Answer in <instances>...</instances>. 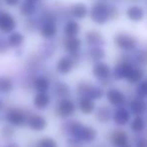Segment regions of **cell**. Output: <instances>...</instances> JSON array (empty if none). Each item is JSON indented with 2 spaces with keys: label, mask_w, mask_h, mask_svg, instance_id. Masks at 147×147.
I'll use <instances>...</instances> for the list:
<instances>
[{
  "label": "cell",
  "mask_w": 147,
  "mask_h": 147,
  "mask_svg": "<svg viewBox=\"0 0 147 147\" xmlns=\"http://www.w3.org/2000/svg\"><path fill=\"white\" fill-rule=\"evenodd\" d=\"M63 131L69 137L78 139L85 144H91L95 142L98 136V131L94 127L85 125L84 123L76 120H69L63 125Z\"/></svg>",
  "instance_id": "6da1fadb"
},
{
  "label": "cell",
  "mask_w": 147,
  "mask_h": 147,
  "mask_svg": "<svg viewBox=\"0 0 147 147\" xmlns=\"http://www.w3.org/2000/svg\"><path fill=\"white\" fill-rule=\"evenodd\" d=\"M89 16L96 24H106L109 20H111V5L103 0L96 1L91 6Z\"/></svg>",
  "instance_id": "7a4b0ae2"
},
{
  "label": "cell",
  "mask_w": 147,
  "mask_h": 147,
  "mask_svg": "<svg viewBox=\"0 0 147 147\" xmlns=\"http://www.w3.org/2000/svg\"><path fill=\"white\" fill-rule=\"evenodd\" d=\"M29 113L19 107H9L4 114L6 123L12 125L15 128H21L26 126Z\"/></svg>",
  "instance_id": "3957f363"
},
{
  "label": "cell",
  "mask_w": 147,
  "mask_h": 147,
  "mask_svg": "<svg viewBox=\"0 0 147 147\" xmlns=\"http://www.w3.org/2000/svg\"><path fill=\"white\" fill-rule=\"evenodd\" d=\"M77 93L80 97H87L94 101L100 100L104 96V91L98 86L88 82H80L77 86Z\"/></svg>",
  "instance_id": "277c9868"
},
{
  "label": "cell",
  "mask_w": 147,
  "mask_h": 147,
  "mask_svg": "<svg viewBox=\"0 0 147 147\" xmlns=\"http://www.w3.org/2000/svg\"><path fill=\"white\" fill-rule=\"evenodd\" d=\"M114 43L119 49L129 53L133 51L138 45V40L132 34L127 32H118L114 36Z\"/></svg>",
  "instance_id": "5b68a950"
},
{
  "label": "cell",
  "mask_w": 147,
  "mask_h": 147,
  "mask_svg": "<svg viewBox=\"0 0 147 147\" xmlns=\"http://www.w3.org/2000/svg\"><path fill=\"white\" fill-rule=\"evenodd\" d=\"M129 59L130 57H127L126 53L122 55L121 59H119L114 69H112V77L115 80H126L127 76L134 67Z\"/></svg>",
  "instance_id": "8992f818"
},
{
  "label": "cell",
  "mask_w": 147,
  "mask_h": 147,
  "mask_svg": "<svg viewBox=\"0 0 147 147\" xmlns=\"http://www.w3.org/2000/svg\"><path fill=\"white\" fill-rule=\"evenodd\" d=\"M78 106L71 98H63L59 100L55 106V115L59 118L69 119L76 113Z\"/></svg>",
  "instance_id": "52a82bcc"
},
{
  "label": "cell",
  "mask_w": 147,
  "mask_h": 147,
  "mask_svg": "<svg viewBox=\"0 0 147 147\" xmlns=\"http://www.w3.org/2000/svg\"><path fill=\"white\" fill-rule=\"evenodd\" d=\"M92 74L94 78L99 82L103 83V85H108V83H110L111 79L113 78L110 65L103 61L94 63L92 67Z\"/></svg>",
  "instance_id": "ba28073f"
},
{
  "label": "cell",
  "mask_w": 147,
  "mask_h": 147,
  "mask_svg": "<svg viewBox=\"0 0 147 147\" xmlns=\"http://www.w3.org/2000/svg\"><path fill=\"white\" fill-rule=\"evenodd\" d=\"M63 45L65 51L67 53V55H71L74 59H76L77 63L80 57V51L82 47V40L78 36L73 37H65L63 41Z\"/></svg>",
  "instance_id": "9c48e42d"
},
{
  "label": "cell",
  "mask_w": 147,
  "mask_h": 147,
  "mask_svg": "<svg viewBox=\"0 0 147 147\" xmlns=\"http://www.w3.org/2000/svg\"><path fill=\"white\" fill-rule=\"evenodd\" d=\"M16 26V19L10 12L0 10V31L1 32L9 34L15 30Z\"/></svg>",
  "instance_id": "30bf717a"
},
{
  "label": "cell",
  "mask_w": 147,
  "mask_h": 147,
  "mask_svg": "<svg viewBox=\"0 0 147 147\" xmlns=\"http://www.w3.org/2000/svg\"><path fill=\"white\" fill-rule=\"evenodd\" d=\"M26 126L33 132H42L47 127V120L38 113H29Z\"/></svg>",
  "instance_id": "8fae6325"
},
{
  "label": "cell",
  "mask_w": 147,
  "mask_h": 147,
  "mask_svg": "<svg viewBox=\"0 0 147 147\" xmlns=\"http://www.w3.org/2000/svg\"><path fill=\"white\" fill-rule=\"evenodd\" d=\"M78 65L77 61L74 59L71 55H63V57H59V61L55 63V69L59 75L63 76H67L73 71V69Z\"/></svg>",
  "instance_id": "7c38bea8"
},
{
  "label": "cell",
  "mask_w": 147,
  "mask_h": 147,
  "mask_svg": "<svg viewBox=\"0 0 147 147\" xmlns=\"http://www.w3.org/2000/svg\"><path fill=\"white\" fill-rule=\"evenodd\" d=\"M90 12V8L88 7V5L84 2H77L74 3L73 5H71L69 8V15L73 19L76 20H83L89 15Z\"/></svg>",
  "instance_id": "4fadbf2b"
},
{
  "label": "cell",
  "mask_w": 147,
  "mask_h": 147,
  "mask_svg": "<svg viewBox=\"0 0 147 147\" xmlns=\"http://www.w3.org/2000/svg\"><path fill=\"white\" fill-rule=\"evenodd\" d=\"M106 99L112 106L121 107L126 102V96L121 90L116 88H111L106 92Z\"/></svg>",
  "instance_id": "5bb4252c"
},
{
  "label": "cell",
  "mask_w": 147,
  "mask_h": 147,
  "mask_svg": "<svg viewBox=\"0 0 147 147\" xmlns=\"http://www.w3.org/2000/svg\"><path fill=\"white\" fill-rule=\"evenodd\" d=\"M109 141L114 147H124L128 145L129 136L124 130L116 129L109 135Z\"/></svg>",
  "instance_id": "9a60e30c"
},
{
  "label": "cell",
  "mask_w": 147,
  "mask_h": 147,
  "mask_svg": "<svg viewBox=\"0 0 147 147\" xmlns=\"http://www.w3.org/2000/svg\"><path fill=\"white\" fill-rule=\"evenodd\" d=\"M38 32L42 38L47 40H51L57 33V22H41L38 23Z\"/></svg>",
  "instance_id": "2e32d148"
},
{
  "label": "cell",
  "mask_w": 147,
  "mask_h": 147,
  "mask_svg": "<svg viewBox=\"0 0 147 147\" xmlns=\"http://www.w3.org/2000/svg\"><path fill=\"white\" fill-rule=\"evenodd\" d=\"M51 103V97L47 92H36L33 97L32 105L36 110L42 111L49 107Z\"/></svg>",
  "instance_id": "e0dca14e"
},
{
  "label": "cell",
  "mask_w": 147,
  "mask_h": 147,
  "mask_svg": "<svg viewBox=\"0 0 147 147\" xmlns=\"http://www.w3.org/2000/svg\"><path fill=\"white\" fill-rule=\"evenodd\" d=\"M85 41L90 47H103L105 39L102 33L97 29H90L85 33Z\"/></svg>",
  "instance_id": "ac0fdd59"
},
{
  "label": "cell",
  "mask_w": 147,
  "mask_h": 147,
  "mask_svg": "<svg viewBox=\"0 0 147 147\" xmlns=\"http://www.w3.org/2000/svg\"><path fill=\"white\" fill-rule=\"evenodd\" d=\"M30 86L35 92H47L51 87V82L47 77L43 75L33 77L30 82Z\"/></svg>",
  "instance_id": "d6986e66"
},
{
  "label": "cell",
  "mask_w": 147,
  "mask_h": 147,
  "mask_svg": "<svg viewBox=\"0 0 147 147\" xmlns=\"http://www.w3.org/2000/svg\"><path fill=\"white\" fill-rule=\"evenodd\" d=\"M94 113L95 119L100 124H107L113 118V112L111 108L108 106H105V105H102V106L96 108V111Z\"/></svg>",
  "instance_id": "ffe728a7"
},
{
  "label": "cell",
  "mask_w": 147,
  "mask_h": 147,
  "mask_svg": "<svg viewBox=\"0 0 147 147\" xmlns=\"http://www.w3.org/2000/svg\"><path fill=\"white\" fill-rule=\"evenodd\" d=\"M131 119V114L126 108L123 106L118 107L117 110L113 113V118L112 120L114 123L118 126H125L129 123Z\"/></svg>",
  "instance_id": "44dd1931"
},
{
  "label": "cell",
  "mask_w": 147,
  "mask_h": 147,
  "mask_svg": "<svg viewBox=\"0 0 147 147\" xmlns=\"http://www.w3.org/2000/svg\"><path fill=\"white\" fill-rule=\"evenodd\" d=\"M126 17L132 22H140L144 19L145 11L139 5H131L126 9Z\"/></svg>",
  "instance_id": "7402d4cb"
},
{
  "label": "cell",
  "mask_w": 147,
  "mask_h": 147,
  "mask_svg": "<svg viewBox=\"0 0 147 147\" xmlns=\"http://www.w3.org/2000/svg\"><path fill=\"white\" fill-rule=\"evenodd\" d=\"M53 96L57 97L59 100L63 98H69V95H71V88L67 83L61 82V81H57V82L53 83Z\"/></svg>",
  "instance_id": "603a6c76"
},
{
  "label": "cell",
  "mask_w": 147,
  "mask_h": 147,
  "mask_svg": "<svg viewBox=\"0 0 147 147\" xmlns=\"http://www.w3.org/2000/svg\"><path fill=\"white\" fill-rule=\"evenodd\" d=\"M78 109L85 115H90L96 111V103L94 100L87 97H80L78 101Z\"/></svg>",
  "instance_id": "cb8c5ba5"
},
{
  "label": "cell",
  "mask_w": 147,
  "mask_h": 147,
  "mask_svg": "<svg viewBox=\"0 0 147 147\" xmlns=\"http://www.w3.org/2000/svg\"><path fill=\"white\" fill-rule=\"evenodd\" d=\"M81 32V24L76 19H67L63 25V34L65 37L78 36Z\"/></svg>",
  "instance_id": "d4e9b609"
},
{
  "label": "cell",
  "mask_w": 147,
  "mask_h": 147,
  "mask_svg": "<svg viewBox=\"0 0 147 147\" xmlns=\"http://www.w3.org/2000/svg\"><path fill=\"white\" fill-rule=\"evenodd\" d=\"M25 37L24 35L22 34L19 31H13V32L9 33L8 36L6 38L7 45L10 49H18L21 45L24 43Z\"/></svg>",
  "instance_id": "484cf974"
},
{
  "label": "cell",
  "mask_w": 147,
  "mask_h": 147,
  "mask_svg": "<svg viewBox=\"0 0 147 147\" xmlns=\"http://www.w3.org/2000/svg\"><path fill=\"white\" fill-rule=\"evenodd\" d=\"M129 109L134 116H142L146 111V104L142 100V98L133 99L129 103Z\"/></svg>",
  "instance_id": "4316f807"
},
{
  "label": "cell",
  "mask_w": 147,
  "mask_h": 147,
  "mask_svg": "<svg viewBox=\"0 0 147 147\" xmlns=\"http://www.w3.org/2000/svg\"><path fill=\"white\" fill-rule=\"evenodd\" d=\"M18 10L21 16L26 17V18L32 17L37 12V4H33V3L27 2V1H23L19 5Z\"/></svg>",
  "instance_id": "83f0119b"
},
{
  "label": "cell",
  "mask_w": 147,
  "mask_h": 147,
  "mask_svg": "<svg viewBox=\"0 0 147 147\" xmlns=\"http://www.w3.org/2000/svg\"><path fill=\"white\" fill-rule=\"evenodd\" d=\"M88 57L93 63L102 61L106 57V51L102 47H91L88 51Z\"/></svg>",
  "instance_id": "f1b7e54d"
},
{
  "label": "cell",
  "mask_w": 147,
  "mask_h": 147,
  "mask_svg": "<svg viewBox=\"0 0 147 147\" xmlns=\"http://www.w3.org/2000/svg\"><path fill=\"white\" fill-rule=\"evenodd\" d=\"M143 77H144V71L139 67H133V69L127 76L126 81L130 84H138L142 81Z\"/></svg>",
  "instance_id": "f546056e"
},
{
  "label": "cell",
  "mask_w": 147,
  "mask_h": 147,
  "mask_svg": "<svg viewBox=\"0 0 147 147\" xmlns=\"http://www.w3.org/2000/svg\"><path fill=\"white\" fill-rule=\"evenodd\" d=\"M14 89V82L8 76H0V93L9 94Z\"/></svg>",
  "instance_id": "4dcf8cb0"
},
{
  "label": "cell",
  "mask_w": 147,
  "mask_h": 147,
  "mask_svg": "<svg viewBox=\"0 0 147 147\" xmlns=\"http://www.w3.org/2000/svg\"><path fill=\"white\" fill-rule=\"evenodd\" d=\"M42 61L43 59L41 57V55L39 53H32V55H30L26 61L27 69H29L31 71H34L36 69H38L39 67L41 65V61Z\"/></svg>",
  "instance_id": "1f68e13d"
},
{
  "label": "cell",
  "mask_w": 147,
  "mask_h": 147,
  "mask_svg": "<svg viewBox=\"0 0 147 147\" xmlns=\"http://www.w3.org/2000/svg\"><path fill=\"white\" fill-rule=\"evenodd\" d=\"M145 120L143 119L142 116H135L133 118V120L131 121V124H130V129L133 133H141L143 132V130L145 129Z\"/></svg>",
  "instance_id": "d6a6232c"
},
{
  "label": "cell",
  "mask_w": 147,
  "mask_h": 147,
  "mask_svg": "<svg viewBox=\"0 0 147 147\" xmlns=\"http://www.w3.org/2000/svg\"><path fill=\"white\" fill-rule=\"evenodd\" d=\"M55 49H57V47H55V45H53V42L47 40V42H45L40 47L38 53L41 55V57L45 59H47V57H51V55L55 53Z\"/></svg>",
  "instance_id": "836d02e7"
},
{
  "label": "cell",
  "mask_w": 147,
  "mask_h": 147,
  "mask_svg": "<svg viewBox=\"0 0 147 147\" xmlns=\"http://www.w3.org/2000/svg\"><path fill=\"white\" fill-rule=\"evenodd\" d=\"M15 135V127H13L10 124H5L3 126H1L0 128V137L3 140L9 141L13 138V136Z\"/></svg>",
  "instance_id": "e575fe53"
},
{
  "label": "cell",
  "mask_w": 147,
  "mask_h": 147,
  "mask_svg": "<svg viewBox=\"0 0 147 147\" xmlns=\"http://www.w3.org/2000/svg\"><path fill=\"white\" fill-rule=\"evenodd\" d=\"M34 147H59V144L53 137L43 136L34 143Z\"/></svg>",
  "instance_id": "d590c367"
},
{
  "label": "cell",
  "mask_w": 147,
  "mask_h": 147,
  "mask_svg": "<svg viewBox=\"0 0 147 147\" xmlns=\"http://www.w3.org/2000/svg\"><path fill=\"white\" fill-rule=\"evenodd\" d=\"M134 61L137 65H147V51L146 49H138L134 55Z\"/></svg>",
  "instance_id": "8d00e7d4"
},
{
  "label": "cell",
  "mask_w": 147,
  "mask_h": 147,
  "mask_svg": "<svg viewBox=\"0 0 147 147\" xmlns=\"http://www.w3.org/2000/svg\"><path fill=\"white\" fill-rule=\"evenodd\" d=\"M24 28L28 32H33V31L37 30L38 29V21H37V19H34L32 17L26 18V20L24 22Z\"/></svg>",
  "instance_id": "74e56055"
},
{
  "label": "cell",
  "mask_w": 147,
  "mask_h": 147,
  "mask_svg": "<svg viewBox=\"0 0 147 147\" xmlns=\"http://www.w3.org/2000/svg\"><path fill=\"white\" fill-rule=\"evenodd\" d=\"M136 94L139 98H146L147 97V80L141 81L137 84Z\"/></svg>",
  "instance_id": "f35d334b"
},
{
  "label": "cell",
  "mask_w": 147,
  "mask_h": 147,
  "mask_svg": "<svg viewBox=\"0 0 147 147\" xmlns=\"http://www.w3.org/2000/svg\"><path fill=\"white\" fill-rule=\"evenodd\" d=\"M67 147H85V143L74 137H69L67 140Z\"/></svg>",
  "instance_id": "ab89813d"
},
{
  "label": "cell",
  "mask_w": 147,
  "mask_h": 147,
  "mask_svg": "<svg viewBox=\"0 0 147 147\" xmlns=\"http://www.w3.org/2000/svg\"><path fill=\"white\" fill-rule=\"evenodd\" d=\"M8 49H9V47H8V45H7L6 39L2 38V37L0 36V55L7 53Z\"/></svg>",
  "instance_id": "60d3db41"
},
{
  "label": "cell",
  "mask_w": 147,
  "mask_h": 147,
  "mask_svg": "<svg viewBox=\"0 0 147 147\" xmlns=\"http://www.w3.org/2000/svg\"><path fill=\"white\" fill-rule=\"evenodd\" d=\"M120 15V11H119V8L116 6V5H111V19L114 20V19H117Z\"/></svg>",
  "instance_id": "b9f144b4"
},
{
  "label": "cell",
  "mask_w": 147,
  "mask_h": 147,
  "mask_svg": "<svg viewBox=\"0 0 147 147\" xmlns=\"http://www.w3.org/2000/svg\"><path fill=\"white\" fill-rule=\"evenodd\" d=\"M2 1H3V3L8 7L18 6L21 3V0H2Z\"/></svg>",
  "instance_id": "7bdbcfd3"
},
{
  "label": "cell",
  "mask_w": 147,
  "mask_h": 147,
  "mask_svg": "<svg viewBox=\"0 0 147 147\" xmlns=\"http://www.w3.org/2000/svg\"><path fill=\"white\" fill-rule=\"evenodd\" d=\"M135 147H147V138L140 137L135 142Z\"/></svg>",
  "instance_id": "ee69618b"
},
{
  "label": "cell",
  "mask_w": 147,
  "mask_h": 147,
  "mask_svg": "<svg viewBox=\"0 0 147 147\" xmlns=\"http://www.w3.org/2000/svg\"><path fill=\"white\" fill-rule=\"evenodd\" d=\"M3 147H20V146H19L18 143L15 142V141H7V142L3 145Z\"/></svg>",
  "instance_id": "f6af8a7d"
},
{
  "label": "cell",
  "mask_w": 147,
  "mask_h": 147,
  "mask_svg": "<svg viewBox=\"0 0 147 147\" xmlns=\"http://www.w3.org/2000/svg\"><path fill=\"white\" fill-rule=\"evenodd\" d=\"M23 1H27V2L33 3V4H38V3L40 2L41 0H23Z\"/></svg>",
  "instance_id": "bcb514c9"
},
{
  "label": "cell",
  "mask_w": 147,
  "mask_h": 147,
  "mask_svg": "<svg viewBox=\"0 0 147 147\" xmlns=\"http://www.w3.org/2000/svg\"><path fill=\"white\" fill-rule=\"evenodd\" d=\"M3 108H4V103H3V101L0 99V112L3 110Z\"/></svg>",
  "instance_id": "7dc6e473"
},
{
  "label": "cell",
  "mask_w": 147,
  "mask_h": 147,
  "mask_svg": "<svg viewBox=\"0 0 147 147\" xmlns=\"http://www.w3.org/2000/svg\"><path fill=\"white\" fill-rule=\"evenodd\" d=\"M124 147H131V146H129V145H126V146H124Z\"/></svg>",
  "instance_id": "c3c4849f"
},
{
  "label": "cell",
  "mask_w": 147,
  "mask_h": 147,
  "mask_svg": "<svg viewBox=\"0 0 147 147\" xmlns=\"http://www.w3.org/2000/svg\"><path fill=\"white\" fill-rule=\"evenodd\" d=\"M94 147H102V146H100V145H98V146H94Z\"/></svg>",
  "instance_id": "681fc988"
},
{
  "label": "cell",
  "mask_w": 147,
  "mask_h": 147,
  "mask_svg": "<svg viewBox=\"0 0 147 147\" xmlns=\"http://www.w3.org/2000/svg\"><path fill=\"white\" fill-rule=\"evenodd\" d=\"M0 1H1V0H0Z\"/></svg>",
  "instance_id": "f907efd6"
}]
</instances>
